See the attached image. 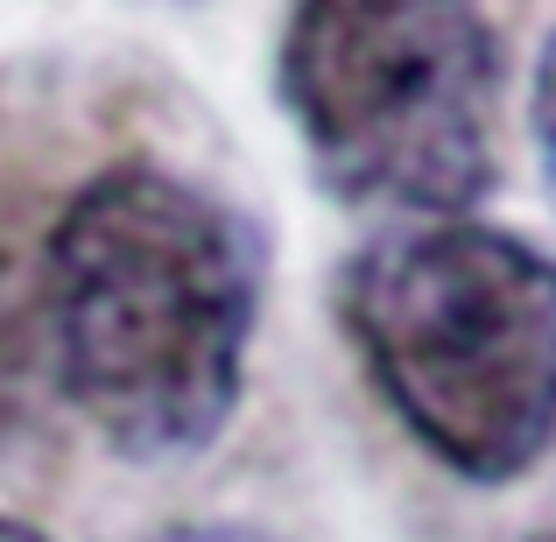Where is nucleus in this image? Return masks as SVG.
<instances>
[{
	"label": "nucleus",
	"mask_w": 556,
	"mask_h": 542,
	"mask_svg": "<svg viewBox=\"0 0 556 542\" xmlns=\"http://www.w3.org/2000/svg\"><path fill=\"white\" fill-rule=\"evenodd\" d=\"M268 240L169 163H113L42 240V331L64 402L127 465L218 444L247 388Z\"/></svg>",
	"instance_id": "1"
},
{
	"label": "nucleus",
	"mask_w": 556,
	"mask_h": 542,
	"mask_svg": "<svg viewBox=\"0 0 556 542\" xmlns=\"http://www.w3.org/2000/svg\"><path fill=\"white\" fill-rule=\"evenodd\" d=\"M339 325L374 394L444 472L507 487L556 444V254L479 218L367 240Z\"/></svg>",
	"instance_id": "2"
},
{
	"label": "nucleus",
	"mask_w": 556,
	"mask_h": 542,
	"mask_svg": "<svg viewBox=\"0 0 556 542\" xmlns=\"http://www.w3.org/2000/svg\"><path fill=\"white\" fill-rule=\"evenodd\" d=\"M507 50L479 8L311 0L275 42V99L345 204L458 218L501 177Z\"/></svg>",
	"instance_id": "3"
},
{
	"label": "nucleus",
	"mask_w": 556,
	"mask_h": 542,
	"mask_svg": "<svg viewBox=\"0 0 556 542\" xmlns=\"http://www.w3.org/2000/svg\"><path fill=\"white\" fill-rule=\"evenodd\" d=\"M529 141H535V169H543V190L556 204V28L535 56V85H529Z\"/></svg>",
	"instance_id": "4"
},
{
	"label": "nucleus",
	"mask_w": 556,
	"mask_h": 542,
	"mask_svg": "<svg viewBox=\"0 0 556 542\" xmlns=\"http://www.w3.org/2000/svg\"><path fill=\"white\" fill-rule=\"evenodd\" d=\"M14 416H22V339L0 325V444H8Z\"/></svg>",
	"instance_id": "5"
},
{
	"label": "nucleus",
	"mask_w": 556,
	"mask_h": 542,
	"mask_svg": "<svg viewBox=\"0 0 556 542\" xmlns=\"http://www.w3.org/2000/svg\"><path fill=\"white\" fill-rule=\"evenodd\" d=\"M155 542H275V535L247 529V521H184V529H169V535H155Z\"/></svg>",
	"instance_id": "6"
},
{
	"label": "nucleus",
	"mask_w": 556,
	"mask_h": 542,
	"mask_svg": "<svg viewBox=\"0 0 556 542\" xmlns=\"http://www.w3.org/2000/svg\"><path fill=\"white\" fill-rule=\"evenodd\" d=\"M0 542H50V535H36L28 521H14V515H0Z\"/></svg>",
	"instance_id": "7"
},
{
	"label": "nucleus",
	"mask_w": 556,
	"mask_h": 542,
	"mask_svg": "<svg viewBox=\"0 0 556 542\" xmlns=\"http://www.w3.org/2000/svg\"><path fill=\"white\" fill-rule=\"evenodd\" d=\"M535 542H556V535H535Z\"/></svg>",
	"instance_id": "8"
}]
</instances>
